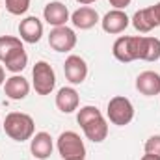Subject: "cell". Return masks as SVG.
Listing matches in <instances>:
<instances>
[{
  "mask_svg": "<svg viewBox=\"0 0 160 160\" xmlns=\"http://www.w3.org/2000/svg\"><path fill=\"white\" fill-rule=\"evenodd\" d=\"M77 121L84 130V136L93 143H101L108 136V123L97 106H82L77 114Z\"/></svg>",
  "mask_w": 160,
  "mask_h": 160,
  "instance_id": "obj_1",
  "label": "cell"
},
{
  "mask_svg": "<svg viewBox=\"0 0 160 160\" xmlns=\"http://www.w3.org/2000/svg\"><path fill=\"white\" fill-rule=\"evenodd\" d=\"M4 132L15 142H26L36 132V123L32 116L24 112H11L4 119Z\"/></svg>",
  "mask_w": 160,
  "mask_h": 160,
  "instance_id": "obj_2",
  "label": "cell"
},
{
  "mask_svg": "<svg viewBox=\"0 0 160 160\" xmlns=\"http://www.w3.org/2000/svg\"><path fill=\"white\" fill-rule=\"evenodd\" d=\"M58 151L63 160H84L86 158V145L77 132L65 130L58 138Z\"/></svg>",
  "mask_w": 160,
  "mask_h": 160,
  "instance_id": "obj_3",
  "label": "cell"
},
{
  "mask_svg": "<svg viewBox=\"0 0 160 160\" xmlns=\"http://www.w3.org/2000/svg\"><path fill=\"white\" fill-rule=\"evenodd\" d=\"M106 114H108L110 123H114L118 127H125V125H128L134 119V106H132V102L127 97L118 95V97L110 99Z\"/></svg>",
  "mask_w": 160,
  "mask_h": 160,
  "instance_id": "obj_4",
  "label": "cell"
},
{
  "mask_svg": "<svg viewBox=\"0 0 160 160\" xmlns=\"http://www.w3.org/2000/svg\"><path fill=\"white\" fill-rule=\"evenodd\" d=\"M32 78H34V89L38 95H50L54 86H56V75L50 63L38 62L32 69Z\"/></svg>",
  "mask_w": 160,
  "mask_h": 160,
  "instance_id": "obj_5",
  "label": "cell"
},
{
  "mask_svg": "<svg viewBox=\"0 0 160 160\" xmlns=\"http://www.w3.org/2000/svg\"><path fill=\"white\" fill-rule=\"evenodd\" d=\"M114 58L123 63L140 60V36H121L112 47Z\"/></svg>",
  "mask_w": 160,
  "mask_h": 160,
  "instance_id": "obj_6",
  "label": "cell"
},
{
  "mask_svg": "<svg viewBox=\"0 0 160 160\" xmlns=\"http://www.w3.org/2000/svg\"><path fill=\"white\" fill-rule=\"evenodd\" d=\"M48 45L56 50V52H69L75 48L77 45V34L73 28L69 26H58L52 28L48 34Z\"/></svg>",
  "mask_w": 160,
  "mask_h": 160,
  "instance_id": "obj_7",
  "label": "cell"
},
{
  "mask_svg": "<svg viewBox=\"0 0 160 160\" xmlns=\"http://www.w3.org/2000/svg\"><path fill=\"white\" fill-rule=\"evenodd\" d=\"M63 73L71 84H82L88 77V63L84 62V58L71 54L63 63Z\"/></svg>",
  "mask_w": 160,
  "mask_h": 160,
  "instance_id": "obj_8",
  "label": "cell"
},
{
  "mask_svg": "<svg viewBox=\"0 0 160 160\" xmlns=\"http://www.w3.org/2000/svg\"><path fill=\"white\" fill-rule=\"evenodd\" d=\"M43 17H45V21H47L50 26H54V28L65 26V22L69 21V9H67V6H65L63 2L54 0V2H48V4L45 6Z\"/></svg>",
  "mask_w": 160,
  "mask_h": 160,
  "instance_id": "obj_9",
  "label": "cell"
},
{
  "mask_svg": "<svg viewBox=\"0 0 160 160\" xmlns=\"http://www.w3.org/2000/svg\"><path fill=\"white\" fill-rule=\"evenodd\" d=\"M101 24H102V30L106 34H121L130 24V19L127 17V13L123 9H112L102 17Z\"/></svg>",
  "mask_w": 160,
  "mask_h": 160,
  "instance_id": "obj_10",
  "label": "cell"
},
{
  "mask_svg": "<svg viewBox=\"0 0 160 160\" xmlns=\"http://www.w3.org/2000/svg\"><path fill=\"white\" fill-rule=\"evenodd\" d=\"M19 36L26 43H38L43 36V22L38 17H26L19 24Z\"/></svg>",
  "mask_w": 160,
  "mask_h": 160,
  "instance_id": "obj_11",
  "label": "cell"
},
{
  "mask_svg": "<svg viewBox=\"0 0 160 160\" xmlns=\"http://www.w3.org/2000/svg\"><path fill=\"white\" fill-rule=\"evenodd\" d=\"M136 89L145 95V97H153L160 93V75L155 71H143L138 75L136 78Z\"/></svg>",
  "mask_w": 160,
  "mask_h": 160,
  "instance_id": "obj_12",
  "label": "cell"
},
{
  "mask_svg": "<svg viewBox=\"0 0 160 160\" xmlns=\"http://www.w3.org/2000/svg\"><path fill=\"white\" fill-rule=\"evenodd\" d=\"M30 91V84L28 80L21 75H13L9 78H6L4 82V93L11 99V101H21L28 95Z\"/></svg>",
  "mask_w": 160,
  "mask_h": 160,
  "instance_id": "obj_13",
  "label": "cell"
},
{
  "mask_svg": "<svg viewBox=\"0 0 160 160\" xmlns=\"http://www.w3.org/2000/svg\"><path fill=\"white\" fill-rule=\"evenodd\" d=\"M78 102H80V97H78V91H77L75 88L65 86V88H62V89L58 91V95H56V106H58V110L63 112V114L75 112V110L78 108Z\"/></svg>",
  "mask_w": 160,
  "mask_h": 160,
  "instance_id": "obj_14",
  "label": "cell"
},
{
  "mask_svg": "<svg viewBox=\"0 0 160 160\" xmlns=\"http://www.w3.org/2000/svg\"><path fill=\"white\" fill-rule=\"evenodd\" d=\"M52 138L48 132H38L32 136V143H30V151L38 160H45L52 155Z\"/></svg>",
  "mask_w": 160,
  "mask_h": 160,
  "instance_id": "obj_15",
  "label": "cell"
},
{
  "mask_svg": "<svg viewBox=\"0 0 160 160\" xmlns=\"http://www.w3.org/2000/svg\"><path fill=\"white\" fill-rule=\"evenodd\" d=\"M71 22L80 30H89L99 22V13L89 6H82L71 15Z\"/></svg>",
  "mask_w": 160,
  "mask_h": 160,
  "instance_id": "obj_16",
  "label": "cell"
},
{
  "mask_svg": "<svg viewBox=\"0 0 160 160\" xmlns=\"http://www.w3.org/2000/svg\"><path fill=\"white\" fill-rule=\"evenodd\" d=\"M132 26H134L138 32H142V34L151 32L153 28H158L160 24H158V21H157V17H155L153 6H151V8H145V9L136 11V13H134V17H132Z\"/></svg>",
  "mask_w": 160,
  "mask_h": 160,
  "instance_id": "obj_17",
  "label": "cell"
},
{
  "mask_svg": "<svg viewBox=\"0 0 160 160\" xmlns=\"http://www.w3.org/2000/svg\"><path fill=\"white\" fill-rule=\"evenodd\" d=\"M160 58V39L140 36V60L143 62H157Z\"/></svg>",
  "mask_w": 160,
  "mask_h": 160,
  "instance_id": "obj_18",
  "label": "cell"
},
{
  "mask_svg": "<svg viewBox=\"0 0 160 160\" xmlns=\"http://www.w3.org/2000/svg\"><path fill=\"white\" fill-rule=\"evenodd\" d=\"M26 63H28V54H26L24 47L17 48L15 52H11V54L4 60L6 69H8V71H11L13 75H19V73L26 67Z\"/></svg>",
  "mask_w": 160,
  "mask_h": 160,
  "instance_id": "obj_19",
  "label": "cell"
},
{
  "mask_svg": "<svg viewBox=\"0 0 160 160\" xmlns=\"http://www.w3.org/2000/svg\"><path fill=\"white\" fill-rule=\"evenodd\" d=\"M22 47V39L15 36H0V62H4L11 52Z\"/></svg>",
  "mask_w": 160,
  "mask_h": 160,
  "instance_id": "obj_20",
  "label": "cell"
},
{
  "mask_svg": "<svg viewBox=\"0 0 160 160\" xmlns=\"http://www.w3.org/2000/svg\"><path fill=\"white\" fill-rule=\"evenodd\" d=\"M30 8V0H6V9L11 15H22Z\"/></svg>",
  "mask_w": 160,
  "mask_h": 160,
  "instance_id": "obj_21",
  "label": "cell"
},
{
  "mask_svg": "<svg viewBox=\"0 0 160 160\" xmlns=\"http://www.w3.org/2000/svg\"><path fill=\"white\" fill-rule=\"evenodd\" d=\"M145 153L149 155H155V157H160V136H151L147 142H145Z\"/></svg>",
  "mask_w": 160,
  "mask_h": 160,
  "instance_id": "obj_22",
  "label": "cell"
},
{
  "mask_svg": "<svg viewBox=\"0 0 160 160\" xmlns=\"http://www.w3.org/2000/svg\"><path fill=\"white\" fill-rule=\"evenodd\" d=\"M110 6H114V9H125L132 0H108Z\"/></svg>",
  "mask_w": 160,
  "mask_h": 160,
  "instance_id": "obj_23",
  "label": "cell"
},
{
  "mask_svg": "<svg viewBox=\"0 0 160 160\" xmlns=\"http://www.w3.org/2000/svg\"><path fill=\"white\" fill-rule=\"evenodd\" d=\"M153 11H155V17H157V21H158V24H160V2L153 6Z\"/></svg>",
  "mask_w": 160,
  "mask_h": 160,
  "instance_id": "obj_24",
  "label": "cell"
},
{
  "mask_svg": "<svg viewBox=\"0 0 160 160\" xmlns=\"http://www.w3.org/2000/svg\"><path fill=\"white\" fill-rule=\"evenodd\" d=\"M142 160H160V157H155V155H149V153H145V155L142 157Z\"/></svg>",
  "mask_w": 160,
  "mask_h": 160,
  "instance_id": "obj_25",
  "label": "cell"
},
{
  "mask_svg": "<svg viewBox=\"0 0 160 160\" xmlns=\"http://www.w3.org/2000/svg\"><path fill=\"white\" fill-rule=\"evenodd\" d=\"M4 82H6V71H4V67L0 65V86H2Z\"/></svg>",
  "mask_w": 160,
  "mask_h": 160,
  "instance_id": "obj_26",
  "label": "cell"
},
{
  "mask_svg": "<svg viewBox=\"0 0 160 160\" xmlns=\"http://www.w3.org/2000/svg\"><path fill=\"white\" fill-rule=\"evenodd\" d=\"M78 4H82V6H89V4H93V2H97V0H77Z\"/></svg>",
  "mask_w": 160,
  "mask_h": 160,
  "instance_id": "obj_27",
  "label": "cell"
},
{
  "mask_svg": "<svg viewBox=\"0 0 160 160\" xmlns=\"http://www.w3.org/2000/svg\"><path fill=\"white\" fill-rule=\"evenodd\" d=\"M84 160H86V158H84Z\"/></svg>",
  "mask_w": 160,
  "mask_h": 160,
  "instance_id": "obj_28",
  "label": "cell"
}]
</instances>
